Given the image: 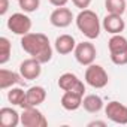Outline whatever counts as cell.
<instances>
[{"mask_svg": "<svg viewBox=\"0 0 127 127\" xmlns=\"http://www.w3.org/2000/svg\"><path fill=\"white\" fill-rule=\"evenodd\" d=\"M20 8L23 12L26 14H32V12H36L40 6V0H17Z\"/></svg>", "mask_w": 127, "mask_h": 127, "instance_id": "cell-22", "label": "cell"}, {"mask_svg": "<svg viewBox=\"0 0 127 127\" xmlns=\"http://www.w3.org/2000/svg\"><path fill=\"white\" fill-rule=\"evenodd\" d=\"M108 48H109V54H120V52H126L127 51V39L121 34H112V37L108 42Z\"/></svg>", "mask_w": 127, "mask_h": 127, "instance_id": "cell-18", "label": "cell"}, {"mask_svg": "<svg viewBox=\"0 0 127 127\" xmlns=\"http://www.w3.org/2000/svg\"><path fill=\"white\" fill-rule=\"evenodd\" d=\"M48 2L55 8H61V6H66L69 0H48Z\"/></svg>", "mask_w": 127, "mask_h": 127, "instance_id": "cell-26", "label": "cell"}, {"mask_svg": "<svg viewBox=\"0 0 127 127\" xmlns=\"http://www.w3.org/2000/svg\"><path fill=\"white\" fill-rule=\"evenodd\" d=\"M11 51H12V45H11V40L5 36L0 37V64L5 66L6 63L9 61L11 58Z\"/></svg>", "mask_w": 127, "mask_h": 127, "instance_id": "cell-21", "label": "cell"}, {"mask_svg": "<svg viewBox=\"0 0 127 127\" xmlns=\"http://www.w3.org/2000/svg\"><path fill=\"white\" fill-rule=\"evenodd\" d=\"M94 126L105 127V126H106V123H105V121H90V123H88V127H94Z\"/></svg>", "mask_w": 127, "mask_h": 127, "instance_id": "cell-27", "label": "cell"}, {"mask_svg": "<svg viewBox=\"0 0 127 127\" xmlns=\"http://www.w3.org/2000/svg\"><path fill=\"white\" fill-rule=\"evenodd\" d=\"M46 99V90L40 85H34V87H30L27 90V94H26V103L23 106L24 108H30V106H39L45 102Z\"/></svg>", "mask_w": 127, "mask_h": 127, "instance_id": "cell-12", "label": "cell"}, {"mask_svg": "<svg viewBox=\"0 0 127 127\" xmlns=\"http://www.w3.org/2000/svg\"><path fill=\"white\" fill-rule=\"evenodd\" d=\"M73 54H75V58H76V61L79 63V64L90 66V64H93L94 60H96L97 49H96V46L90 40H85V42L76 43V48H75Z\"/></svg>", "mask_w": 127, "mask_h": 127, "instance_id": "cell-5", "label": "cell"}, {"mask_svg": "<svg viewBox=\"0 0 127 127\" xmlns=\"http://www.w3.org/2000/svg\"><path fill=\"white\" fill-rule=\"evenodd\" d=\"M21 78H23L21 75L2 67V69H0V88H2V90H8V88H11L14 85L20 84Z\"/></svg>", "mask_w": 127, "mask_h": 127, "instance_id": "cell-16", "label": "cell"}, {"mask_svg": "<svg viewBox=\"0 0 127 127\" xmlns=\"http://www.w3.org/2000/svg\"><path fill=\"white\" fill-rule=\"evenodd\" d=\"M21 124L24 127H46L48 126V120L37 109V106H30V108H24L23 109Z\"/></svg>", "mask_w": 127, "mask_h": 127, "instance_id": "cell-6", "label": "cell"}, {"mask_svg": "<svg viewBox=\"0 0 127 127\" xmlns=\"http://www.w3.org/2000/svg\"><path fill=\"white\" fill-rule=\"evenodd\" d=\"M18 70H20V75L23 76V79L33 81V79H37L42 73V63L39 60L30 57L20 63Z\"/></svg>", "mask_w": 127, "mask_h": 127, "instance_id": "cell-8", "label": "cell"}, {"mask_svg": "<svg viewBox=\"0 0 127 127\" xmlns=\"http://www.w3.org/2000/svg\"><path fill=\"white\" fill-rule=\"evenodd\" d=\"M75 48H76V40L70 34H60L54 42V49L60 55H67V54L73 52Z\"/></svg>", "mask_w": 127, "mask_h": 127, "instance_id": "cell-13", "label": "cell"}, {"mask_svg": "<svg viewBox=\"0 0 127 127\" xmlns=\"http://www.w3.org/2000/svg\"><path fill=\"white\" fill-rule=\"evenodd\" d=\"M58 87L63 90V91H76V93H81L84 94L85 93V85L84 82L72 72H66L60 75L58 78Z\"/></svg>", "mask_w": 127, "mask_h": 127, "instance_id": "cell-9", "label": "cell"}, {"mask_svg": "<svg viewBox=\"0 0 127 127\" xmlns=\"http://www.w3.org/2000/svg\"><path fill=\"white\" fill-rule=\"evenodd\" d=\"M0 124L3 127H17L21 124V115L14 108H2L0 109Z\"/></svg>", "mask_w": 127, "mask_h": 127, "instance_id": "cell-15", "label": "cell"}, {"mask_svg": "<svg viewBox=\"0 0 127 127\" xmlns=\"http://www.w3.org/2000/svg\"><path fill=\"white\" fill-rule=\"evenodd\" d=\"M82 106L87 112L90 114H97L103 109L105 103H103V99L97 94H88L82 99Z\"/></svg>", "mask_w": 127, "mask_h": 127, "instance_id": "cell-17", "label": "cell"}, {"mask_svg": "<svg viewBox=\"0 0 127 127\" xmlns=\"http://www.w3.org/2000/svg\"><path fill=\"white\" fill-rule=\"evenodd\" d=\"M126 14H127V11H126Z\"/></svg>", "mask_w": 127, "mask_h": 127, "instance_id": "cell-28", "label": "cell"}, {"mask_svg": "<svg viewBox=\"0 0 127 127\" xmlns=\"http://www.w3.org/2000/svg\"><path fill=\"white\" fill-rule=\"evenodd\" d=\"M8 9H9V0H0V15H6V12H8Z\"/></svg>", "mask_w": 127, "mask_h": 127, "instance_id": "cell-25", "label": "cell"}, {"mask_svg": "<svg viewBox=\"0 0 127 127\" xmlns=\"http://www.w3.org/2000/svg\"><path fill=\"white\" fill-rule=\"evenodd\" d=\"M8 29L18 36H24L32 30V18L26 12H15L8 18Z\"/></svg>", "mask_w": 127, "mask_h": 127, "instance_id": "cell-4", "label": "cell"}, {"mask_svg": "<svg viewBox=\"0 0 127 127\" xmlns=\"http://www.w3.org/2000/svg\"><path fill=\"white\" fill-rule=\"evenodd\" d=\"M26 94H27V91H24L23 88H20V87H11L9 91H8V100H9V103L23 108L24 103H26Z\"/></svg>", "mask_w": 127, "mask_h": 127, "instance_id": "cell-19", "label": "cell"}, {"mask_svg": "<svg viewBox=\"0 0 127 127\" xmlns=\"http://www.w3.org/2000/svg\"><path fill=\"white\" fill-rule=\"evenodd\" d=\"M72 3L75 5V8L82 11V9H88V6L91 5V0H72Z\"/></svg>", "mask_w": 127, "mask_h": 127, "instance_id": "cell-24", "label": "cell"}, {"mask_svg": "<svg viewBox=\"0 0 127 127\" xmlns=\"http://www.w3.org/2000/svg\"><path fill=\"white\" fill-rule=\"evenodd\" d=\"M21 48L33 58L39 60L42 64L51 61L52 46L46 34L43 33H27L21 36Z\"/></svg>", "mask_w": 127, "mask_h": 127, "instance_id": "cell-1", "label": "cell"}, {"mask_svg": "<svg viewBox=\"0 0 127 127\" xmlns=\"http://www.w3.org/2000/svg\"><path fill=\"white\" fill-rule=\"evenodd\" d=\"M76 27L78 30L90 40L93 39H97L99 34H100V29H102V24H100V20L97 17V14L91 9H82L78 17H76Z\"/></svg>", "mask_w": 127, "mask_h": 127, "instance_id": "cell-2", "label": "cell"}, {"mask_svg": "<svg viewBox=\"0 0 127 127\" xmlns=\"http://www.w3.org/2000/svg\"><path fill=\"white\" fill-rule=\"evenodd\" d=\"M72 21H73V14L66 6L55 8L49 15V23L57 29H66L72 24Z\"/></svg>", "mask_w": 127, "mask_h": 127, "instance_id": "cell-10", "label": "cell"}, {"mask_svg": "<svg viewBox=\"0 0 127 127\" xmlns=\"http://www.w3.org/2000/svg\"><path fill=\"white\" fill-rule=\"evenodd\" d=\"M102 27L105 29V32H108L111 34H121V32H124V29H126V23L121 15L108 14L102 21Z\"/></svg>", "mask_w": 127, "mask_h": 127, "instance_id": "cell-11", "label": "cell"}, {"mask_svg": "<svg viewBox=\"0 0 127 127\" xmlns=\"http://www.w3.org/2000/svg\"><path fill=\"white\" fill-rule=\"evenodd\" d=\"M82 99L84 94L76 93V91H64L61 96V106L66 111H76L82 106Z\"/></svg>", "mask_w": 127, "mask_h": 127, "instance_id": "cell-14", "label": "cell"}, {"mask_svg": "<svg viewBox=\"0 0 127 127\" xmlns=\"http://www.w3.org/2000/svg\"><path fill=\"white\" fill-rule=\"evenodd\" d=\"M105 8L108 14L123 15L127 11V3H126V0H105Z\"/></svg>", "mask_w": 127, "mask_h": 127, "instance_id": "cell-20", "label": "cell"}, {"mask_svg": "<svg viewBox=\"0 0 127 127\" xmlns=\"http://www.w3.org/2000/svg\"><path fill=\"white\" fill-rule=\"evenodd\" d=\"M105 114L108 120H111L115 124H121V126L127 124V106L117 100H112L105 106Z\"/></svg>", "mask_w": 127, "mask_h": 127, "instance_id": "cell-7", "label": "cell"}, {"mask_svg": "<svg viewBox=\"0 0 127 127\" xmlns=\"http://www.w3.org/2000/svg\"><path fill=\"white\" fill-rule=\"evenodd\" d=\"M111 61L114 63V64H117V66H126L127 64V51L111 55Z\"/></svg>", "mask_w": 127, "mask_h": 127, "instance_id": "cell-23", "label": "cell"}, {"mask_svg": "<svg viewBox=\"0 0 127 127\" xmlns=\"http://www.w3.org/2000/svg\"><path fill=\"white\" fill-rule=\"evenodd\" d=\"M84 79L85 82L93 87V88H105L109 82V76H108V72L105 70L103 66L100 64H90L87 66L85 69V75H84Z\"/></svg>", "mask_w": 127, "mask_h": 127, "instance_id": "cell-3", "label": "cell"}]
</instances>
